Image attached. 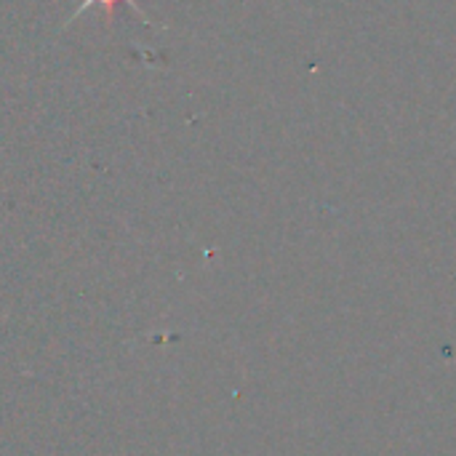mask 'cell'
Returning <instances> with one entry per match:
<instances>
[{"label": "cell", "mask_w": 456, "mask_h": 456, "mask_svg": "<svg viewBox=\"0 0 456 456\" xmlns=\"http://www.w3.org/2000/svg\"><path fill=\"white\" fill-rule=\"evenodd\" d=\"M94 3H102V5H104V11H107V16H110V19H115V3H131V8H134V11H136V13H139V8H136V5H134V0H83V3H80V8H77V11H75V13H72V19H75V16H77V13H83V11H86V8H91V5H94Z\"/></svg>", "instance_id": "6da1fadb"}]
</instances>
